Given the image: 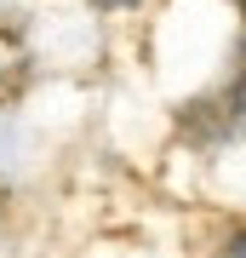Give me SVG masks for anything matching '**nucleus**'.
I'll use <instances>...</instances> for the list:
<instances>
[{"label": "nucleus", "mask_w": 246, "mask_h": 258, "mask_svg": "<svg viewBox=\"0 0 246 258\" xmlns=\"http://www.w3.org/2000/svg\"><path fill=\"white\" fill-rule=\"evenodd\" d=\"M235 6H240V12H246V0H235Z\"/></svg>", "instance_id": "nucleus-4"}, {"label": "nucleus", "mask_w": 246, "mask_h": 258, "mask_svg": "<svg viewBox=\"0 0 246 258\" xmlns=\"http://www.w3.org/2000/svg\"><path fill=\"white\" fill-rule=\"evenodd\" d=\"M92 6H109L115 12V6H137V0H92Z\"/></svg>", "instance_id": "nucleus-3"}, {"label": "nucleus", "mask_w": 246, "mask_h": 258, "mask_svg": "<svg viewBox=\"0 0 246 258\" xmlns=\"http://www.w3.org/2000/svg\"><path fill=\"white\" fill-rule=\"evenodd\" d=\"M229 258H246V235H235V247H229Z\"/></svg>", "instance_id": "nucleus-2"}, {"label": "nucleus", "mask_w": 246, "mask_h": 258, "mask_svg": "<svg viewBox=\"0 0 246 258\" xmlns=\"http://www.w3.org/2000/svg\"><path fill=\"white\" fill-rule=\"evenodd\" d=\"M235 98H240V109H246V52H240V75H235Z\"/></svg>", "instance_id": "nucleus-1"}]
</instances>
